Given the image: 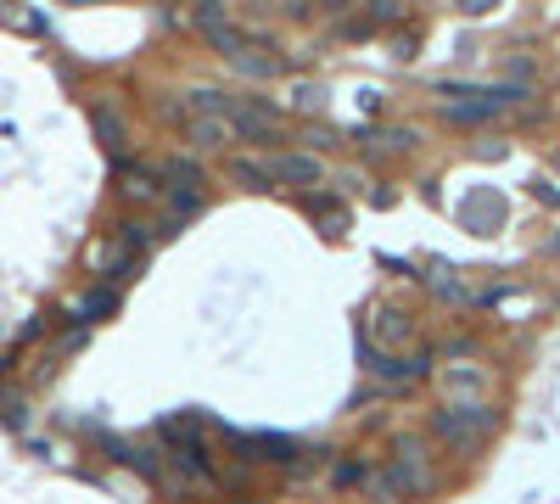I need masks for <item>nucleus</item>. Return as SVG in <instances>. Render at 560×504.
<instances>
[{
	"instance_id": "nucleus-1",
	"label": "nucleus",
	"mask_w": 560,
	"mask_h": 504,
	"mask_svg": "<svg viewBox=\"0 0 560 504\" xmlns=\"http://www.w3.org/2000/svg\"><path fill=\"white\" fill-rule=\"evenodd\" d=\"M224 124H230V135H236V140H258V146L280 140L275 107H269V101H252V96H230V101H224Z\"/></svg>"
},
{
	"instance_id": "nucleus-2",
	"label": "nucleus",
	"mask_w": 560,
	"mask_h": 504,
	"mask_svg": "<svg viewBox=\"0 0 560 504\" xmlns=\"http://www.w3.org/2000/svg\"><path fill=\"white\" fill-rule=\"evenodd\" d=\"M432 426H437V437H443V443H454V448H476L482 437L493 432V409H488V404L437 409V415H432Z\"/></svg>"
},
{
	"instance_id": "nucleus-3",
	"label": "nucleus",
	"mask_w": 560,
	"mask_h": 504,
	"mask_svg": "<svg viewBox=\"0 0 560 504\" xmlns=\"http://www.w3.org/2000/svg\"><path fill=\"white\" fill-rule=\"evenodd\" d=\"M269 168H275V185H320L325 180V163L320 157H308V152H286Z\"/></svg>"
},
{
	"instance_id": "nucleus-4",
	"label": "nucleus",
	"mask_w": 560,
	"mask_h": 504,
	"mask_svg": "<svg viewBox=\"0 0 560 504\" xmlns=\"http://www.w3.org/2000/svg\"><path fill=\"white\" fill-rule=\"evenodd\" d=\"M370 370L381 381H420L432 370V353H404V359H387V353H370Z\"/></svg>"
},
{
	"instance_id": "nucleus-5",
	"label": "nucleus",
	"mask_w": 560,
	"mask_h": 504,
	"mask_svg": "<svg viewBox=\"0 0 560 504\" xmlns=\"http://www.w3.org/2000/svg\"><path fill=\"white\" fill-rule=\"evenodd\" d=\"M118 191H124L129 202H157V196H163V185H157V168H146V163H118Z\"/></svg>"
},
{
	"instance_id": "nucleus-6",
	"label": "nucleus",
	"mask_w": 560,
	"mask_h": 504,
	"mask_svg": "<svg viewBox=\"0 0 560 504\" xmlns=\"http://www.w3.org/2000/svg\"><path fill=\"white\" fill-rule=\"evenodd\" d=\"M185 140H191L196 152H224L236 135H230L224 118H191V124H185Z\"/></svg>"
},
{
	"instance_id": "nucleus-7",
	"label": "nucleus",
	"mask_w": 560,
	"mask_h": 504,
	"mask_svg": "<svg viewBox=\"0 0 560 504\" xmlns=\"http://www.w3.org/2000/svg\"><path fill=\"white\" fill-rule=\"evenodd\" d=\"M230 180L247 185V191H275V168L264 157H230Z\"/></svg>"
},
{
	"instance_id": "nucleus-8",
	"label": "nucleus",
	"mask_w": 560,
	"mask_h": 504,
	"mask_svg": "<svg viewBox=\"0 0 560 504\" xmlns=\"http://www.w3.org/2000/svg\"><path fill=\"white\" fill-rule=\"evenodd\" d=\"M163 174L180 185V191H196V196H202V163H196V157H185V152H180V157H168Z\"/></svg>"
},
{
	"instance_id": "nucleus-9",
	"label": "nucleus",
	"mask_w": 560,
	"mask_h": 504,
	"mask_svg": "<svg viewBox=\"0 0 560 504\" xmlns=\"http://www.w3.org/2000/svg\"><path fill=\"white\" fill-rule=\"evenodd\" d=\"M409 336H415L409 314H398V308H381L376 314V342H409Z\"/></svg>"
},
{
	"instance_id": "nucleus-10",
	"label": "nucleus",
	"mask_w": 560,
	"mask_h": 504,
	"mask_svg": "<svg viewBox=\"0 0 560 504\" xmlns=\"http://www.w3.org/2000/svg\"><path fill=\"white\" fill-rule=\"evenodd\" d=\"M488 112H499L488 101V90H482V101H448V124H482Z\"/></svg>"
},
{
	"instance_id": "nucleus-11",
	"label": "nucleus",
	"mask_w": 560,
	"mask_h": 504,
	"mask_svg": "<svg viewBox=\"0 0 560 504\" xmlns=\"http://www.w3.org/2000/svg\"><path fill=\"white\" fill-rule=\"evenodd\" d=\"M112 308H118V292H90L73 303V314H79V320H96V314H112Z\"/></svg>"
},
{
	"instance_id": "nucleus-12",
	"label": "nucleus",
	"mask_w": 560,
	"mask_h": 504,
	"mask_svg": "<svg viewBox=\"0 0 560 504\" xmlns=\"http://www.w3.org/2000/svg\"><path fill=\"white\" fill-rule=\"evenodd\" d=\"M96 129H101V140H107V152H124V124H118L107 107H96Z\"/></svg>"
},
{
	"instance_id": "nucleus-13",
	"label": "nucleus",
	"mask_w": 560,
	"mask_h": 504,
	"mask_svg": "<svg viewBox=\"0 0 560 504\" xmlns=\"http://www.w3.org/2000/svg\"><path fill=\"white\" fill-rule=\"evenodd\" d=\"M191 23L202 28V34H213V28H230V12H224V6H196Z\"/></svg>"
},
{
	"instance_id": "nucleus-14",
	"label": "nucleus",
	"mask_w": 560,
	"mask_h": 504,
	"mask_svg": "<svg viewBox=\"0 0 560 504\" xmlns=\"http://www.w3.org/2000/svg\"><path fill=\"white\" fill-rule=\"evenodd\" d=\"M297 107H303V112H320L325 107V90H320V84H303V90H297Z\"/></svg>"
},
{
	"instance_id": "nucleus-15",
	"label": "nucleus",
	"mask_w": 560,
	"mask_h": 504,
	"mask_svg": "<svg viewBox=\"0 0 560 504\" xmlns=\"http://www.w3.org/2000/svg\"><path fill=\"white\" fill-rule=\"evenodd\" d=\"M303 140H308V146H336V129L331 124H325V129L314 124V129H303Z\"/></svg>"
}]
</instances>
